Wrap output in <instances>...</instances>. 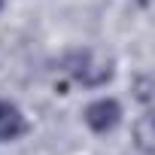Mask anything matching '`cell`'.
<instances>
[{
  "label": "cell",
  "instance_id": "obj_5",
  "mask_svg": "<svg viewBox=\"0 0 155 155\" xmlns=\"http://www.w3.org/2000/svg\"><path fill=\"white\" fill-rule=\"evenodd\" d=\"M149 85H152L149 76H140V79H137V97H140L143 104H149V97H152V94H149Z\"/></svg>",
  "mask_w": 155,
  "mask_h": 155
},
{
  "label": "cell",
  "instance_id": "obj_2",
  "mask_svg": "<svg viewBox=\"0 0 155 155\" xmlns=\"http://www.w3.org/2000/svg\"><path fill=\"white\" fill-rule=\"evenodd\" d=\"M122 122V104L116 97H97L85 107V125L94 134H110Z\"/></svg>",
  "mask_w": 155,
  "mask_h": 155
},
{
  "label": "cell",
  "instance_id": "obj_3",
  "mask_svg": "<svg viewBox=\"0 0 155 155\" xmlns=\"http://www.w3.org/2000/svg\"><path fill=\"white\" fill-rule=\"evenodd\" d=\"M28 134V119L25 113L9 104V101H0V143H9V140H18Z\"/></svg>",
  "mask_w": 155,
  "mask_h": 155
},
{
  "label": "cell",
  "instance_id": "obj_6",
  "mask_svg": "<svg viewBox=\"0 0 155 155\" xmlns=\"http://www.w3.org/2000/svg\"><path fill=\"white\" fill-rule=\"evenodd\" d=\"M3 6H6V0H0V9H3Z\"/></svg>",
  "mask_w": 155,
  "mask_h": 155
},
{
  "label": "cell",
  "instance_id": "obj_1",
  "mask_svg": "<svg viewBox=\"0 0 155 155\" xmlns=\"http://www.w3.org/2000/svg\"><path fill=\"white\" fill-rule=\"evenodd\" d=\"M64 70H67L70 79L82 82L85 88H101V85H107V82L113 79V73H116L113 58H107V55H101V52H91V49H76V52H70V55L64 58Z\"/></svg>",
  "mask_w": 155,
  "mask_h": 155
},
{
  "label": "cell",
  "instance_id": "obj_4",
  "mask_svg": "<svg viewBox=\"0 0 155 155\" xmlns=\"http://www.w3.org/2000/svg\"><path fill=\"white\" fill-rule=\"evenodd\" d=\"M137 146H140L143 152L152 149V119H149V116H143V119L137 122Z\"/></svg>",
  "mask_w": 155,
  "mask_h": 155
}]
</instances>
